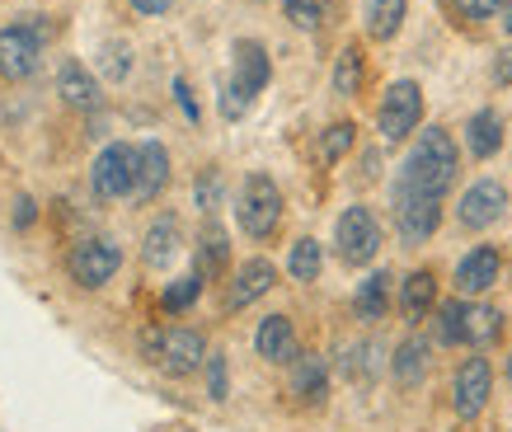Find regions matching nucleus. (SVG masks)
I'll list each match as a JSON object with an SVG mask.
<instances>
[{
	"instance_id": "24",
	"label": "nucleus",
	"mask_w": 512,
	"mask_h": 432,
	"mask_svg": "<svg viewBox=\"0 0 512 432\" xmlns=\"http://www.w3.org/2000/svg\"><path fill=\"white\" fill-rule=\"evenodd\" d=\"M226 259H231L226 231H221V226H207V231H202V240H198V268H193V273H198L202 282L221 278V273H226Z\"/></svg>"
},
{
	"instance_id": "7",
	"label": "nucleus",
	"mask_w": 512,
	"mask_h": 432,
	"mask_svg": "<svg viewBox=\"0 0 512 432\" xmlns=\"http://www.w3.org/2000/svg\"><path fill=\"white\" fill-rule=\"evenodd\" d=\"M423 118V90L419 80H395L386 94H381V108H376V132L386 141H404Z\"/></svg>"
},
{
	"instance_id": "20",
	"label": "nucleus",
	"mask_w": 512,
	"mask_h": 432,
	"mask_svg": "<svg viewBox=\"0 0 512 432\" xmlns=\"http://www.w3.org/2000/svg\"><path fill=\"white\" fill-rule=\"evenodd\" d=\"M466 146L475 160H489V155L503 151V118H498L494 108H480V113H470L466 123Z\"/></svg>"
},
{
	"instance_id": "40",
	"label": "nucleus",
	"mask_w": 512,
	"mask_h": 432,
	"mask_svg": "<svg viewBox=\"0 0 512 432\" xmlns=\"http://www.w3.org/2000/svg\"><path fill=\"white\" fill-rule=\"evenodd\" d=\"M198 202L202 207H212V202H217V174H207V184H198Z\"/></svg>"
},
{
	"instance_id": "15",
	"label": "nucleus",
	"mask_w": 512,
	"mask_h": 432,
	"mask_svg": "<svg viewBox=\"0 0 512 432\" xmlns=\"http://www.w3.org/2000/svg\"><path fill=\"white\" fill-rule=\"evenodd\" d=\"M498 273H503V259H498V249H494V245H475L466 259L456 263V292H461V296L489 292V287L498 282Z\"/></svg>"
},
{
	"instance_id": "12",
	"label": "nucleus",
	"mask_w": 512,
	"mask_h": 432,
	"mask_svg": "<svg viewBox=\"0 0 512 432\" xmlns=\"http://www.w3.org/2000/svg\"><path fill=\"white\" fill-rule=\"evenodd\" d=\"M43 57V47H38V29L29 24H10V29H0V76L5 80H29L33 66Z\"/></svg>"
},
{
	"instance_id": "26",
	"label": "nucleus",
	"mask_w": 512,
	"mask_h": 432,
	"mask_svg": "<svg viewBox=\"0 0 512 432\" xmlns=\"http://www.w3.org/2000/svg\"><path fill=\"white\" fill-rule=\"evenodd\" d=\"M362 71H367V57H362V47L357 43H348L339 52V62H334V94L353 99V94L362 90Z\"/></svg>"
},
{
	"instance_id": "41",
	"label": "nucleus",
	"mask_w": 512,
	"mask_h": 432,
	"mask_svg": "<svg viewBox=\"0 0 512 432\" xmlns=\"http://www.w3.org/2000/svg\"><path fill=\"white\" fill-rule=\"evenodd\" d=\"M15 226H33V202H29V198H19V207H15Z\"/></svg>"
},
{
	"instance_id": "13",
	"label": "nucleus",
	"mask_w": 512,
	"mask_h": 432,
	"mask_svg": "<svg viewBox=\"0 0 512 432\" xmlns=\"http://www.w3.org/2000/svg\"><path fill=\"white\" fill-rule=\"evenodd\" d=\"M268 76H273V62H268V47L259 38H240L231 47V85L240 94H254L268 90Z\"/></svg>"
},
{
	"instance_id": "34",
	"label": "nucleus",
	"mask_w": 512,
	"mask_h": 432,
	"mask_svg": "<svg viewBox=\"0 0 512 432\" xmlns=\"http://www.w3.org/2000/svg\"><path fill=\"white\" fill-rule=\"evenodd\" d=\"M207 395L226 400V357H207Z\"/></svg>"
},
{
	"instance_id": "18",
	"label": "nucleus",
	"mask_w": 512,
	"mask_h": 432,
	"mask_svg": "<svg viewBox=\"0 0 512 432\" xmlns=\"http://www.w3.org/2000/svg\"><path fill=\"white\" fill-rule=\"evenodd\" d=\"M292 395L306 404H320L329 395V367L320 353H301L292 362Z\"/></svg>"
},
{
	"instance_id": "1",
	"label": "nucleus",
	"mask_w": 512,
	"mask_h": 432,
	"mask_svg": "<svg viewBox=\"0 0 512 432\" xmlns=\"http://www.w3.org/2000/svg\"><path fill=\"white\" fill-rule=\"evenodd\" d=\"M456 170H461V155H456L451 132L447 127H428V132H419L414 151L404 155L395 184L414 188V193H428V198H447L451 184H456Z\"/></svg>"
},
{
	"instance_id": "38",
	"label": "nucleus",
	"mask_w": 512,
	"mask_h": 432,
	"mask_svg": "<svg viewBox=\"0 0 512 432\" xmlns=\"http://www.w3.org/2000/svg\"><path fill=\"white\" fill-rule=\"evenodd\" d=\"M174 94H179V108H184V118H193V123H198V99L188 94L184 80H174Z\"/></svg>"
},
{
	"instance_id": "10",
	"label": "nucleus",
	"mask_w": 512,
	"mask_h": 432,
	"mask_svg": "<svg viewBox=\"0 0 512 432\" xmlns=\"http://www.w3.org/2000/svg\"><path fill=\"white\" fill-rule=\"evenodd\" d=\"M123 268V249L113 245V240H80L71 249V278L80 287H104Z\"/></svg>"
},
{
	"instance_id": "39",
	"label": "nucleus",
	"mask_w": 512,
	"mask_h": 432,
	"mask_svg": "<svg viewBox=\"0 0 512 432\" xmlns=\"http://www.w3.org/2000/svg\"><path fill=\"white\" fill-rule=\"evenodd\" d=\"M174 0H132V10H137V15H146V19H156V15H165V10H170Z\"/></svg>"
},
{
	"instance_id": "21",
	"label": "nucleus",
	"mask_w": 512,
	"mask_h": 432,
	"mask_svg": "<svg viewBox=\"0 0 512 432\" xmlns=\"http://www.w3.org/2000/svg\"><path fill=\"white\" fill-rule=\"evenodd\" d=\"M390 371H395V381H400L404 390H414L428 376V339H419V334H409V339L395 348V357H390Z\"/></svg>"
},
{
	"instance_id": "32",
	"label": "nucleus",
	"mask_w": 512,
	"mask_h": 432,
	"mask_svg": "<svg viewBox=\"0 0 512 432\" xmlns=\"http://www.w3.org/2000/svg\"><path fill=\"white\" fill-rule=\"evenodd\" d=\"M372 357H376L372 343H348V348H343V376H348V381H367L376 371Z\"/></svg>"
},
{
	"instance_id": "28",
	"label": "nucleus",
	"mask_w": 512,
	"mask_h": 432,
	"mask_svg": "<svg viewBox=\"0 0 512 432\" xmlns=\"http://www.w3.org/2000/svg\"><path fill=\"white\" fill-rule=\"evenodd\" d=\"M320 268H325V249H320V240H296L292 245V259H287V273H292L296 282H315L320 278Z\"/></svg>"
},
{
	"instance_id": "22",
	"label": "nucleus",
	"mask_w": 512,
	"mask_h": 432,
	"mask_svg": "<svg viewBox=\"0 0 512 432\" xmlns=\"http://www.w3.org/2000/svg\"><path fill=\"white\" fill-rule=\"evenodd\" d=\"M57 94H62L71 108H94L99 104V80H94L80 62H66L62 76H57Z\"/></svg>"
},
{
	"instance_id": "9",
	"label": "nucleus",
	"mask_w": 512,
	"mask_h": 432,
	"mask_svg": "<svg viewBox=\"0 0 512 432\" xmlns=\"http://www.w3.org/2000/svg\"><path fill=\"white\" fill-rule=\"evenodd\" d=\"M489 390H494V371L484 357H466L456 367V381H451V409L456 418H480L484 404H489Z\"/></svg>"
},
{
	"instance_id": "43",
	"label": "nucleus",
	"mask_w": 512,
	"mask_h": 432,
	"mask_svg": "<svg viewBox=\"0 0 512 432\" xmlns=\"http://www.w3.org/2000/svg\"><path fill=\"white\" fill-rule=\"evenodd\" d=\"M508 386H512V353H508Z\"/></svg>"
},
{
	"instance_id": "8",
	"label": "nucleus",
	"mask_w": 512,
	"mask_h": 432,
	"mask_svg": "<svg viewBox=\"0 0 512 432\" xmlns=\"http://www.w3.org/2000/svg\"><path fill=\"white\" fill-rule=\"evenodd\" d=\"M334 245H339V259L348 268H362V263L376 259V249H381V226H376L372 207H348L339 216V226H334Z\"/></svg>"
},
{
	"instance_id": "35",
	"label": "nucleus",
	"mask_w": 512,
	"mask_h": 432,
	"mask_svg": "<svg viewBox=\"0 0 512 432\" xmlns=\"http://www.w3.org/2000/svg\"><path fill=\"white\" fill-rule=\"evenodd\" d=\"M249 104H254V99H249V94H240L235 85H226V90H221V113H226V118H245Z\"/></svg>"
},
{
	"instance_id": "17",
	"label": "nucleus",
	"mask_w": 512,
	"mask_h": 432,
	"mask_svg": "<svg viewBox=\"0 0 512 432\" xmlns=\"http://www.w3.org/2000/svg\"><path fill=\"white\" fill-rule=\"evenodd\" d=\"M170 184V151L160 141H141L137 146V202H151L156 193H165Z\"/></svg>"
},
{
	"instance_id": "5",
	"label": "nucleus",
	"mask_w": 512,
	"mask_h": 432,
	"mask_svg": "<svg viewBox=\"0 0 512 432\" xmlns=\"http://www.w3.org/2000/svg\"><path fill=\"white\" fill-rule=\"evenodd\" d=\"M90 184H94V198H104V202L132 198L137 193V146H127V141L104 146L90 170Z\"/></svg>"
},
{
	"instance_id": "36",
	"label": "nucleus",
	"mask_w": 512,
	"mask_h": 432,
	"mask_svg": "<svg viewBox=\"0 0 512 432\" xmlns=\"http://www.w3.org/2000/svg\"><path fill=\"white\" fill-rule=\"evenodd\" d=\"M104 57H109L104 66H109V76H113V80H123L127 71H132V52H127V47H109Z\"/></svg>"
},
{
	"instance_id": "30",
	"label": "nucleus",
	"mask_w": 512,
	"mask_h": 432,
	"mask_svg": "<svg viewBox=\"0 0 512 432\" xmlns=\"http://www.w3.org/2000/svg\"><path fill=\"white\" fill-rule=\"evenodd\" d=\"M198 296H202V278H198V273H188V278H174L170 287L160 292V306L170 310V315H179V310H188Z\"/></svg>"
},
{
	"instance_id": "37",
	"label": "nucleus",
	"mask_w": 512,
	"mask_h": 432,
	"mask_svg": "<svg viewBox=\"0 0 512 432\" xmlns=\"http://www.w3.org/2000/svg\"><path fill=\"white\" fill-rule=\"evenodd\" d=\"M494 85H512V47H503L494 57Z\"/></svg>"
},
{
	"instance_id": "31",
	"label": "nucleus",
	"mask_w": 512,
	"mask_h": 432,
	"mask_svg": "<svg viewBox=\"0 0 512 432\" xmlns=\"http://www.w3.org/2000/svg\"><path fill=\"white\" fill-rule=\"evenodd\" d=\"M353 141H357V127L353 123H334L325 137H320V160H325V165L343 160V155L353 151Z\"/></svg>"
},
{
	"instance_id": "42",
	"label": "nucleus",
	"mask_w": 512,
	"mask_h": 432,
	"mask_svg": "<svg viewBox=\"0 0 512 432\" xmlns=\"http://www.w3.org/2000/svg\"><path fill=\"white\" fill-rule=\"evenodd\" d=\"M498 24H503V33L512 38V0H503V10H498Z\"/></svg>"
},
{
	"instance_id": "23",
	"label": "nucleus",
	"mask_w": 512,
	"mask_h": 432,
	"mask_svg": "<svg viewBox=\"0 0 512 432\" xmlns=\"http://www.w3.org/2000/svg\"><path fill=\"white\" fill-rule=\"evenodd\" d=\"M353 310H357V320H367V324L386 320V310H390V273H386V268H381V273H372V278L357 287Z\"/></svg>"
},
{
	"instance_id": "27",
	"label": "nucleus",
	"mask_w": 512,
	"mask_h": 432,
	"mask_svg": "<svg viewBox=\"0 0 512 432\" xmlns=\"http://www.w3.org/2000/svg\"><path fill=\"white\" fill-rule=\"evenodd\" d=\"M174 249H179V221H174V216H160L156 226L146 231V263L160 268V263L174 259Z\"/></svg>"
},
{
	"instance_id": "33",
	"label": "nucleus",
	"mask_w": 512,
	"mask_h": 432,
	"mask_svg": "<svg viewBox=\"0 0 512 432\" xmlns=\"http://www.w3.org/2000/svg\"><path fill=\"white\" fill-rule=\"evenodd\" d=\"M451 10L461 19H470V24H484V19H494L503 10V0H451Z\"/></svg>"
},
{
	"instance_id": "2",
	"label": "nucleus",
	"mask_w": 512,
	"mask_h": 432,
	"mask_svg": "<svg viewBox=\"0 0 512 432\" xmlns=\"http://www.w3.org/2000/svg\"><path fill=\"white\" fill-rule=\"evenodd\" d=\"M141 353H146L151 367L165 371V376H193V371L207 362V343H202L198 329L170 324V329H146V334H141Z\"/></svg>"
},
{
	"instance_id": "11",
	"label": "nucleus",
	"mask_w": 512,
	"mask_h": 432,
	"mask_svg": "<svg viewBox=\"0 0 512 432\" xmlns=\"http://www.w3.org/2000/svg\"><path fill=\"white\" fill-rule=\"evenodd\" d=\"M503 212H508V188L498 184V179H480V184H470L466 198L456 202V221H461L466 231H484V226H494Z\"/></svg>"
},
{
	"instance_id": "25",
	"label": "nucleus",
	"mask_w": 512,
	"mask_h": 432,
	"mask_svg": "<svg viewBox=\"0 0 512 432\" xmlns=\"http://www.w3.org/2000/svg\"><path fill=\"white\" fill-rule=\"evenodd\" d=\"M404 10H409V0H372L367 5V33L376 43H390L404 24Z\"/></svg>"
},
{
	"instance_id": "6",
	"label": "nucleus",
	"mask_w": 512,
	"mask_h": 432,
	"mask_svg": "<svg viewBox=\"0 0 512 432\" xmlns=\"http://www.w3.org/2000/svg\"><path fill=\"white\" fill-rule=\"evenodd\" d=\"M390 207H395V231H400L404 245H423L442 226V198L414 193V188H404V184L390 188Z\"/></svg>"
},
{
	"instance_id": "4",
	"label": "nucleus",
	"mask_w": 512,
	"mask_h": 432,
	"mask_svg": "<svg viewBox=\"0 0 512 432\" xmlns=\"http://www.w3.org/2000/svg\"><path fill=\"white\" fill-rule=\"evenodd\" d=\"M235 216H240V231L249 240H268V235L282 226V188L268 179V174H249L240 184V202H235Z\"/></svg>"
},
{
	"instance_id": "29",
	"label": "nucleus",
	"mask_w": 512,
	"mask_h": 432,
	"mask_svg": "<svg viewBox=\"0 0 512 432\" xmlns=\"http://www.w3.org/2000/svg\"><path fill=\"white\" fill-rule=\"evenodd\" d=\"M329 10H334V0H282V15L292 19L296 29H306V33L325 29Z\"/></svg>"
},
{
	"instance_id": "16",
	"label": "nucleus",
	"mask_w": 512,
	"mask_h": 432,
	"mask_svg": "<svg viewBox=\"0 0 512 432\" xmlns=\"http://www.w3.org/2000/svg\"><path fill=\"white\" fill-rule=\"evenodd\" d=\"M254 348H259L264 362H278V367H292L296 357H301V348H296V329H292L287 315H268V320L259 324V334H254Z\"/></svg>"
},
{
	"instance_id": "19",
	"label": "nucleus",
	"mask_w": 512,
	"mask_h": 432,
	"mask_svg": "<svg viewBox=\"0 0 512 432\" xmlns=\"http://www.w3.org/2000/svg\"><path fill=\"white\" fill-rule=\"evenodd\" d=\"M437 306V278L428 273V268H419V273H409L400 287V310H404V320L409 324H419L428 320V310Z\"/></svg>"
},
{
	"instance_id": "3",
	"label": "nucleus",
	"mask_w": 512,
	"mask_h": 432,
	"mask_svg": "<svg viewBox=\"0 0 512 432\" xmlns=\"http://www.w3.org/2000/svg\"><path fill=\"white\" fill-rule=\"evenodd\" d=\"M503 334V315L480 301H447L437 306V339L442 343H466V348H489Z\"/></svg>"
},
{
	"instance_id": "14",
	"label": "nucleus",
	"mask_w": 512,
	"mask_h": 432,
	"mask_svg": "<svg viewBox=\"0 0 512 432\" xmlns=\"http://www.w3.org/2000/svg\"><path fill=\"white\" fill-rule=\"evenodd\" d=\"M273 287H278V268H273L268 259H245L240 268H235L231 287H226V306L245 310V306H254L264 292H273Z\"/></svg>"
}]
</instances>
